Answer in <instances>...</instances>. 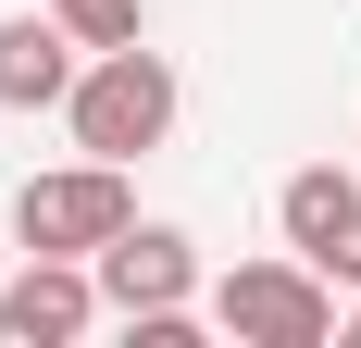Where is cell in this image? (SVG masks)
Wrapping results in <instances>:
<instances>
[{
    "instance_id": "cell-5",
    "label": "cell",
    "mask_w": 361,
    "mask_h": 348,
    "mask_svg": "<svg viewBox=\"0 0 361 348\" xmlns=\"http://www.w3.org/2000/svg\"><path fill=\"white\" fill-rule=\"evenodd\" d=\"M274 224H287V249L312 261V274L361 286V174H336V162H299L287 187H274Z\"/></svg>"
},
{
    "instance_id": "cell-9",
    "label": "cell",
    "mask_w": 361,
    "mask_h": 348,
    "mask_svg": "<svg viewBox=\"0 0 361 348\" xmlns=\"http://www.w3.org/2000/svg\"><path fill=\"white\" fill-rule=\"evenodd\" d=\"M336 336H361V286H349V311H336Z\"/></svg>"
},
{
    "instance_id": "cell-1",
    "label": "cell",
    "mask_w": 361,
    "mask_h": 348,
    "mask_svg": "<svg viewBox=\"0 0 361 348\" xmlns=\"http://www.w3.org/2000/svg\"><path fill=\"white\" fill-rule=\"evenodd\" d=\"M175 112H187L175 63L137 37V50H87V75H75L63 125H75V149H87V162H149V149L175 137Z\"/></svg>"
},
{
    "instance_id": "cell-7",
    "label": "cell",
    "mask_w": 361,
    "mask_h": 348,
    "mask_svg": "<svg viewBox=\"0 0 361 348\" xmlns=\"http://www.w3.org/2000/svg\"><path fill=\"white\" fill-rule=\"evenodd\" d=\"M87 50H75L63 13H0V112H63Z\"/></svg>"
},
{
    "instance_id": "cell-2",
    "label": "cell",
    "mask_w": 361,
    "mask_h": 348,
    "mask_svg": "<svg viewBox=\"0 0 361 348\" xmlns=\"http://www.w3.org/2000/svg\"><path fill=\"white\" fill-rule=\"evenodd\" d=\"M125 224H137L125 162H63V174H25V187H13V237L50 249V261H100Z\"/></svg>"
},
{
    "instance_id": "cell-8",
    "label": "cell",
    "mask_w": 361,
    "mask_h": 348,
    "mask_svg": "<svg viewBox=\"0 0 361 348\" xmlns=\"http://www.w3.org/2000/svg\"><path fill=\"white\" fill-rule=\"evenodd\" d=\"M50 13L75 25V50H137L149 37V0H50Z\"/></svg>"
},
{
    "instance_id": "cell-4",
    "label": "cell",
    "mask_w": 361,
    "mask_h": 348,
    "mask_svg": "<svg viewBox=\"0 0 361 348\" xmlns=\"http://www.w3.org/2000/svg\"><path fill=\"white\" fill-rule=\"evenodd\" d=\"M100 274V311L112 323H149V311H200V249L175 237V224H125V237L87 261Z\"/></svg>"
},
{
    "instance_id": "cell-6",
    "label": "cell",
    "mask_w": 361,
    "mask_h": 348,
    "mask_svg": "<svg viewBox=\"0 0 361 348\" xmlns=\"http://www.w3.org/2000/svg\"><path fill=\"white\" fill-rule=\"evenodd\" d=\"M87 323H100V274H87V261L25 249V274L0 286V348H75Z\"/></svg>"
},
{
    "instance_id": "cell-3",
    "label": "cell",
    "mask_w": 361,
    "mask_h": 348,
    "mask_svg": "<svg viewBox=\"0 0 361 348\" xmlns=\"http://www.w3.org/2000/svg\"><path fill=\"white\" fill-rule=\"evenodd\" d=\"M336 311H349V299H336V274H312V261H237V274L212 286V323L237 348H324L336 336Z\"/></svg>"
}]
</instances>
